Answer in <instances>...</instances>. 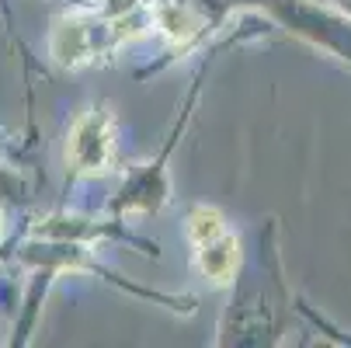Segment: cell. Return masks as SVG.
Instances as JSON below:
<instances>
[{
  "label": "cell",
  "instance_id": "2",
  "mask_svg": "<svg viewBox=\"0 0 351 348\" xmlns=\"http://www.w3.org/2000/svg\"><path fill=\"white\" fill-rule=\"evenodd\" d=\"M195 262H198V272L209 282L226 286L237 275V265H240V244H237V237L219 233L206 244H195Z\"/></svg>",
  "mask_w": 351,
  "mask_h": 348
},
{
  "label": "cell",
  "instance_id": "3",
  "mask_svg": "<svg viewBox=\"0 0 351 348\" xmlns=\"http://www.w3.org/2000/svg\"><path fill=\"white\" fill-rule=\"evenodd\" d=\"M219 233H226L219 209H209V206L191 209V216H188V237H191V244H206V240H213Z\"/></svg>",
  "mask_w": 351,
  "mask_h": 348
},
{
  "label": "cell",
  "instance_id": "1",
  "mask_svg": "<svg viewBox=\"0 0 351 348\" xmlns=\"http://www.w3.org/2000/svg\"><path fill=\"white\" fill-rule=\"evenodd\" d=\"M73 161L80 164V171H101L108 154H112V129L101 115H87L77 122L73 139H70Z\"/></svg>",
  "mask_w": 351,
  "mask_h": 348
}]
</instances>
